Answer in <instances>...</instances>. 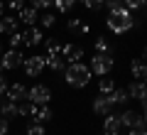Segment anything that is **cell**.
Returning <instances> with one entry per match:
<instances>
[{"label": "cell", "mask_w": 147, "mask_h": 135, "mask_svg": "<svg viewBox=\"0 0 147 135\" xmlns=\"http://www.w3.org/2000/svg\"><path fill=\"white\" fill-rule=\"evenodd\" d=\"M30 101H20V103H17V115H22V118H25V115H30Z\"/></svg>", "instance_id": "4dcf8cb0"}, {"label": "cell", "mask_w": 147, "mask_h": 135, "mask_svg": "<svg viewBox=\"0 0 147 135\" xmlns=\"http://www.w3.org/2000/svg\"><path fill=\"white\" fill-rule=\"evenodd\" d=\"M142 115H145V118H147V108H145V111H142Z\"/></svg>", "instance_id": "ab89813d"}, {"label": "cell", "mask_w": 147, "mask_h": 135, "mask_svg": "<svg viewBox=\"0 0 147 135\" xmlns=\"http://www.w3.org/2000/svg\"><path fill=\"white\" fill-rule=\"evenodd\" d=\"M91 76H93V71H91V66H88V64H84V62L69 64L66 71H64V81H66L71 88H84V86H88Z\"/></svg>", "instance_id": "6da1fadb"}, {"label": "cell", "mask_w": 147, "mask_h": 135, "mask_svg": "<svg viewBox=\"0 0 147 135\" xmlns=\"http://www.w3.org/2000/svg\"><path fill=\"white\" fill-rule=\"evenodd\" d=\"M54 0H30V5L37 7V10H47V7H52Z\"/></svg>", "instance_id": "f1b7e54d"}, {"label": "cell", "mask_w": 147, "mask_h": 135, "mask_svg": "<svg viewBox=\"0 0 147 135\" xmlns=\"http://www.w3.org/2000/svg\"><path fill=\"white\" fill-rule=\"evenodd\" d=\"M25 35V44L27 47H37V44H42L44 42V35H42V27H27V32H22Z\"/></svg>", "instance_id": "7c38bea8"}, {"label": "cell", "mask_w": 147, "mask_h": 135, "mask_svg": "<svg viewBox=\"0 0 147 135\" xmlns=\"http://www.w3.org/2000/svg\"><path fill=\"white\" fill-rule=\"evenodd\" d=\"M113 62H115V59H113L110 52H96L88 66H91V71L98 74V76H108L110 69H113Z\"/></svg>", "instance_id": "3957f363"}, {"label": "cell", "mask_w": 147, "mask_h": 135, "mask_svg": "<svg viewBox=\"0 0 147 135\" xmlns=\"http://www.w3.org/2000/svg\"><path fill=\"white\" fill-rule=\"evenodd\" d=\"M127 135H147V130H135V128H132Z\"/></svg>", "instance_id": "d590c367"}, {"label": "cell", "mask_w": 147, "mask_h": 135, "mask_svg": "<svg viewBox=\"0 0 147 135\" xmlns=\"http://www.w3.org/2000/svg\"><path fill=\"white\" fill-rule=\"evenodd\" d=\"M145 81H147V79H145Z\"/></svg>", "instance_id": "f6af8a7d"}, {"label": "cell", "mask_w": 147, "mask_h": 135, "mask_svg": "<svg viewBox=\"0 0 147 135\" xmlns=\"http://www.w3.org/2000/svg\"><path fill=\"white\" fill-rule=\"evenodd\" d=\"M27 135H44V125L42 123H30L27 125Z\"/></svg>", "instance_id": "83f0119b"}, {"label": "cell", "mask_w": 147, "mask_h": 135, "mask_svg": "<svg viewBox=\"0 0 147 135\" xmlns=\"http://www.w3.org/2000/svg\"><path fill=\"white\" fill-rule=\"evenodd\" d=\"M142 59H145V62H147V47H145V54H142Z\"/></svg>", "instance_id": "f35d334b"}, {"label": "cell", "mask_w": 147, "mask_h": 135, "mask_svg": "<svg viewBox=\"0 0 147 135\" xmlns=\"http://www.w3.org/2000/svg\"><path fill=\"white\" fill-rule=\"evenodd\" d=\"M5 5L10 7V10H15V12H20L22 7H25V0H5Z\"/></svg>", "instance_id": "1f68e13d"}, {"label": "cell", "mask_w": 147, "mask_h": 135, "mask_svg": "<svg viewBox=\"0 0 147 135\" xmlns=\"http://www.w3.org/2000/svg\"><path fill=\"white\" fill-rule=\"evenodd\" d=\"M84 5L88 10H100V7H105V0H84Z\"/></svg>", "instance_id": "f546056e"}, {"label": "cell", "mask_w": 147, "mask_h": 135, "mask_svg": "<svg viewBox=\"0 0 147 135\" xmlns=\"http://www.w3.org/2000/svg\"><path fill=\"white\" fill-rule=\"evenodd\" d=\"M42 44L47 47V57H54V54H61V47H64V44H59L57 39H44Z\"/></svg>", "instance_id": "603a6c76"}, {"label": "cell", "mask_w": 147, "mask_h": 135, "mask_svg": "<svg viewBox=\"0 0 147 135\" xmlns=\"http://www.w3.org/2000/svg\"><path fill=\"white\" fill-rule=\"evenodd\" d=\"M113 108H115V106H113V101H110V96H103V94H98L93 98V113H98V115H108V113H113Z\"/></svg>", "instance_id": "ba28073f"}, {"label": "cell", "mask_w": 147, "mask_h": 135, "mask_svg": "<svg viewBox=\"0 0 147 135\" xmlns=\"http://www.w3.org/2000/svg\"><path fill=\"white\" fill-rule=\"evenodd\" d=\"M49 98H52V91H49L44 83H34V86L30 88V94H27V101L34 106H47Z\"/></svg>", "instance_id": "5b68a950"}, {"label": "cell", "mask_w": 147, "mask_h": 135, "mask_svg": "<svg viewBox=\"0 0 147 135\" xmlns=\"http://www.w3.org/2000/svg\"><path fill=\"white\" fill-rule=\"evenodd\" d=\"M105 27H108L113 35H125V32H130L132 27H135V17H132V12L127 10V7H120V10H113L108 15Z\"/></svg>", "instance_id": "7a4b0ae2"}, {"label": "cell", "mask_w": 147, "mask_h": 135, "mask_svg": "<svg viewBox=\"0 0 147 135\" xmlns=\"http://www.w3.org/2000/svg\"><path fill=\"white\" fill-rule=\"evenodd\" d=\"M130 74H132V79H137V81H145L147 79V62L145 59H132Z\"/></svg>", "instance_id": "9a60e30c"}, {"label": "cell", "mask_w": 147, "mask_h": 135, "mask_svg": "<svg viewBox=\"0 0 147 135\" xmlns=\"http://www.w3.org/2000/svg\"><path fill=\"white\" fill-rule=\"evenodd\" d=\"M123 130V123H120V115L118 113H108L103 120V133L105 135H118Z\"/></svg>", "instance_id": "8fae6325"}, {"label": "cell", "mask_w": 147, "mask_h": 135, "mask_svg": "<svg viewBox=\"0 0 147 135\" xmlns=\"http://www.w3.org/2000/svg\"><path fill=\"white\" fill-rule=\"evenodd\" d=\"M127 94H130V98L142 101L147 96V81H132L130 86H127Z\"/></svg>", "instance_id": "2e32d148"}, {"label": "cell", "mask_w": 147, "mask_h": 135, "mask_svg": "<svg viewBox=\"0 0 147 135\" xmlns=\"http://www.w3.org/2000/svg\"><path fill=\"white\" fill-rule=\"evenodd\" d=\"M7 130H10V123H7V118L0 115V135H7Z\"/></svg>", "instance_id": "e575fe53"}, {"label": "cell", "mask_w": 147, "mask_h": 135, "mask_svg": "<svg viewBox=\"0 0 147 135\" xmlns=\"http://www.w3.org/2000/svg\"><path fill=\"white\" fill-rule=\"evenodd\" d=\"M76 3H79V0H66V7H69V10H71V7L76 5Z\"/></svg>", "instance_id": "74e56055"}, {"label": "cell", "mask_w": 147, "mask_h": 135, "mask_svg": "<svg viewBox=\"0 0 147 135\" xmlns=\"http://www.w3.org/2000/svg\"><path fill=\"white\" fill-rule=\"evenodd\" d=\"M123 5L132 12V10H142V7H147V0H123Z\"/></svg>", "instance_id": "484cf974"}, {"label": "cell", "mask_w": 147, "mask_h": 135, "mask_svg": "<svg viewBox=\"0 0 147 135\" xmlns=\"http://www.w3.org/2000/svg\"><path fill=\"white\" fill-rule=\"evenodd\" d=\"M140 115H142V113H137V111H130V108H127V111H123V113H120V123H123V128L132 130Z\"/></svg>", "instance_id": "d6986e66"}, {"label": "cell", "mask_w": 147, "mask_h": 135, "mask_svg": "<svg viewBox=\"0 0 147 135\" xmlns=\"http://www.w3.org/2000/svg\"><path fill=\"white\" fill-rule=\"evenodd\" d=\"M17 20L22 22V25H27V27H34L37 22H39V10L37 7H22L20 12H17Z\"/></svg>", "instance_id": "30bf717a"}, {"label": "cell", "mask_w": 147, "mask_h": 135, "mask_svg": "<svg viewBox=\"0 0 147 135\" xmlns=\"http://www.w3.org/2000/svg\"><path fill=\"white\" fill-rule=\"evenodd\" d=\"M44 57H47V54H44ZM47 66L52 69V71H61L64 74L69 64H66V59H64L61 54H54V57H47Z\"/></svg>", "instance_id": "ac0fdd59"}, {"label": "cell", "mask_w": 147, "mask_h": 135, "mask_svg": "<svg viewBox=\"0 0 147 135\" xmlns=\"http://www.w3.org/2000/svg\"><path fill=\"white\" fill-rule=\"evenodd\" d=\"M98 135H105V133H98Z\"/></svg>", "instance_id": "7bdbcfd3"}, {"label": "cell", "mask_w": 147, "mask_h": 135, "mask_svg": "<svg viewBox=\"0 0 147 135\" xmlns=\"http://www.w3.org/2000/svg\"><path fill=\"white\" fill-rule=\"evenodd\" d=\"M66 25H69V30H71V32H81V35H88V32H91L88 22H84L81 17H71Z\"/></svg>", "instance_id": "ffe728a7"}, {"label": "cell", "mask_w": 147, "mask_h": 135, "mask_svg": "<svg viewBox=\"0 0 147 135\" xmlns=\"http://www.w3.org/2000/svg\"><path fill=\"white\" fill-rule=\"evenodd\" d=\"M52 7H54L57 12H69V7H66V0H54V3H52Z\"/></svg>", "instance_id": "d6a6232c"}, {"label": "cell", "mask_w": 147, "mask_h": 135, "mask_svg": "<svg viewBox=\"0 0 147 135\" xmlns=\"http://www.w3.org/2000/svg\"><path fill=\"white\" fill-rule=\"evenodd\" d=\"M3 71H5V69H3V64H0V74H3Z\"/></svg>", "instance_id": "60d3db41"}, {"label": "cell", "mask_w": 147, "mask_h": 135, "mask_svg": "<svg viewBox=\"0 0 147 135\" xmlns=\"http://www.w3.org/2000/svg\"><path fill=\"white\" fill-rule=\"evenodd\" d=\"M110 101H113V106H125L127 101H130V94H127V88H118L110 94Z\"/></svg>", "instance_id": "44dd1931"}, {"label": "cell", "mask_w": 147, "mask_h": 135, "mask_svg": "<svg viewBox=\"0 0 147 135\" xmlns=\"http://www.w3.org/2000/svg\"><path fill=\"white\" fill-rule=\"evenodd\" d=\"M5 7H7V5H5V0H0V17L5 15Z\"/></svg>", "instance_id": "8d00e7d4"}, {"label": "cell", "mask_w": 147, "mask_h": 135, "mask_svg": "<svg viewBox=\"0 0 147 135\" xmlns=\"http://www.w3.org/2000/svg\"><path fill=\"white\" fill-rule=\"evenodd\" d=\"M22 62H25V54H22L20 49H7V52H3V57H0V64H3V69H5V71L17 69Z\"/></svg>", "instance_id": "8992f818"}, {"label": "cell", "mask_w": 147, "mask_h": 135, "mask_svg": "<svg viewBox=\"0 0 147 135\" xmlns=\"http://www.w3.org/2000/svg\"><path fill=\"white\" fill-rule=\"evenodd\" d=\"M0 115H3V118H12V115H17V103L10 101L7 96H3V101H0Z\"/></svg>", "instance_id": "e0dca14e"}, {"label": "cell", "mask_w": 147, "mask_h": 135, "mask_svg": "<svg viewBox=\"0 0 147 135\" xmlns=\"http://www.w3.org/2000/svg\"><path fill=\"white\" fill-rule=\"evenodd\" d=\"M7 88H10V83H7V79L0 74V96H5V94H7Z\"/></svg>", "instance_id": "836d02e7"}, {"label": "cell", "mask_w": 147, "mask_h": 135, "mask_svg": "<svg viewBox=\"0 0 147 135\" xmlns=\"http://www.w3.org/2000/svg\"><path fill=\"white\" fill-rule=\"evenodd\" d=\"M30 118H32V123H49L52 120V108H49V103L47 106H34L32 103L30 106Z\"/></svg>", "instance_id": "52a82bcc"}, {"label": "cell", "mask_w": 147, "mask_h": 135, "mask_svg": "<svg viewBox=\"0 0 147 135\" xmlns=\"http://www.w3.org/2000/svg\"><path fill=\"white\" fill-rule=\"evenodd\" d=\"M54 25H57V15H54V12H47V15L39 17V27H42V30H49V27H54Z\"/></svg>", "instance_id": "cb8c5ba5"}, {"label": "cell", "mask_w": 147, "mask_h": 135, "mask_svg": "<svg viewBox=\"0 0 147 135\" xmlns=\"http://www.w3.org/2000/svg\"><path fill=\"white\" fill-rule=\"evenodd\" d=\"M27 94H30V88H27L25 83H12L5 96L10 101H15V103H20V101H27Z\"/></svg>", "instance_id": "4fadbf2b"}, {"label": "cell", "mask_w": 147, "mask_h": 135, "mask_svg": "<svg viewBox=\"0 0 147 135\" xmlns=\"http://www.w3.org/2000/svg\"><path fill=\"white\" fill-rule=\"evenodd\" d=\"M93 47H96V52H110V54H113V47L108 44L105 37H96V39H93Z\"/></svg>", "instance_id": "d4e9b609"}, {"label": "cell", "mask_w": 147, "mask_h": 135, "mask_svg": "<svg viewBox=\"0 0 147 135\" xmlns=\"http://www.w3.org/2000/svg\"><path fill=\"white\" fill-rule=\"evenodd\" d=\"M61 57L66 59V64L81 62V59H84V47H79V44H64L61 47Z\"/></svg>", "instance_id": "9c48e42d"}, {"label": "cell", "mask_w": 147, "mask_h": 135, "mask_svg": "<svg viewBox=\"0 0 147 135\" xmlns=\"http://www.w3.org/2000/svg\"><path fill=\"white\" fill-rule=\"evenodd\" d=\"M25 44V35L22 32H12L10 35V49H17V47H22Z\"/></svg>", "instance_id": "4316f807"}, {"label": "cell", "mask_w": 147, "mask_h": 135, "mask_svg": "<svg viewBox=\"0 0 147 135\" xmlns=\"http://www.w3.org/2000/svg\"><path fill=\"white\" fill-rule=\"evenodd\" d=\"M113 91H115V81H113L110 76H103V79H100V83H98V94L110 96Z\"/></svg>", "instance_id": "7402d4cb"}, {"label": "cell", "mask_w": 147, "mask_h": 135, "mask_svg": "<svg viewBox=\"0 0 147 135\" xmlns=\"http://www.w3.org/2000/svg\"><path fill=\"white\" fill-rule=\"evenodd\" d=\"M17 25H20V20H17L15 15H3L0 17V35L10 37L12 32H17Z\"/></svg>", "instance_id": "5bb4252c"}, {"label": "cell", "mask_w": 147, "mask_h": 135, "mask_svg": "<svg viewBox=\"0 0 147 135\" xmlns=\"http://www.w3.org/2000/svg\"><path fill=\"white\" fill-rule=\"evenodd\" d=\"M22 66H25V74L30 79H37L39 74L47 69V57H42V54H34V57H25V62H22Z\"/></svg>", "instance_id": "277c9868"}, {"label": "cell", "mask_w": 147, "mask_h": 135, "mask_svg": "<svg viewBox=\"0 0 147 135\" xmlns=\"http://www.w3.org/2000/svg\"><path fill=\"white\" fill-rule=\"evenodd\" d=\"M0 57H3V47H0Z\"/></svg>", "instance_id": "b9f144b4"}, {"label": "cell", "mask_w": 147, "mask_h": 135, "mask_svg": "<svg viewBox=\"0 0 147 135\" xmlns=\"http://www.w3.org/2000/svg\"><path fill=\"white\" fill-rule=\"evenodd\" d=\"M0 101H3V96H0Z\"/></svg>", "instance_id": "ee69618b"}]
</instances>
